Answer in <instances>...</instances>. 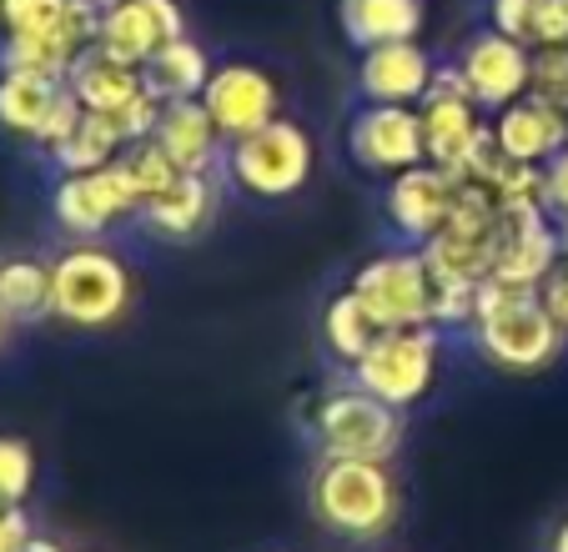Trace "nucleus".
Wrapping results in <instances>:
<instances>
[{"mask_svg":"<svg viewBox=\"0 0 568 552\" xmlns=\"http://www.w3.org/2000/svg\"><path fill=\"white\" fill-rule=\"evenodd\" d=\"M548 552H568V518L554 528V538H548Z\"/></svg>","mask_w":568,"mask_h":552,"instance_id":"36","label":"nucleus"},{"mask_svg":"<svg viewBox=\"0 0 568 552\" xmlns=\"http://www.w3.org/2000/svg\"><path fill=\"white\" fill-rule=\"evenodd\" d=\"M226 181L252 202H287L312 181L317 166V146H312L307 126L292 116H277L272 126L252 131L242 141H226Z\"/></svg>","mask_w":568,"mask_h":552,"instance_id":"7","label":"nucleus"},{"mask_svg":"<svg viewBox=\"0 0 568 552\" xmlns=\"http://www.w3.org/2000/svg\"><path fill=\"white\" fill-rule=\"evenodd\" d=\"M347 287L363 297V307L383 327H423L438 317V272L423 246H393V252L367 256Z\"/></svg>","mask_w":568,"mask_h":552,"instance_id":"8","label":"nucleus"},{"mask_svg":"<svg viewBox=\"0 0 568 552\" xmlns=\"http://www.w3.org/2000/svg\"><path fill=\"white\" fill-rule=\"evenodd\" d=\"M383 331L387 327L363 307V297H357L353 287H343L327 307H322V347L333 351L343 367H353V361L363 357L377 337H383Z\"/></svg>","mask_w":568,"mask_h":552,"instance_id":"28","label":"nucleus"},{"mask_svg":"<svg viewBox=\"0 0 568 552\" xmlns=\"http://www.w3.org/2000/svg\"><path fill=\"white\" fill-rule=\"evenodd\" d=\"M97 0H6L0 11V65L65 75L97 45Z\"/></svg>","mask_w":568,"mask_h":552,"instance_id":"4","label":"nucleus"},{"mask_svg":"<svg viewBox=\"0 0 568 552\" xmlns=\"http://www.w3.org/2000/svg\"><path fill=\"white\" fill-rule=\"evenodd\" d=\"M528 96L568 111V41L534 51V75H528Z\"/></svg>","mask_w":568,"mask_h":552,"instance_id":"31","label":"nucleus"},{"mask_svg":"<svg viewBox=\"0 0 568 552\" xmlns=\"http://www.w3.org/2000/svg\"><path fill=\"white\" fill-rule=\"evenodd\" d=\"M97 6H121V0H97Z\"/></svg>","mask_w":568,"mask_h":552,"instance_id":"39","label":"nucleus"},{"mask_svg":"<svg viewBox=\"0 0 568 552\" xmlns=\"http://www.w3.org/2000/svg\"><path fill=\"white\" fill-rule=\"evenodd\" d=\"M564 266V236H558L554 216H514L508 226V242L498 252L494 276L498 282H514V287H544L548 276Z\"/></svg>","mask_w":568,"mask_h":552,"instance_id":"21","label":"nucleus"},{"mask_svg":"<svg viewBox=\"0 0 568 552\" xmlns=\"http://www.w3.org/2000/svg\"><path fill=\"white\" fill-rule=\"evenodd\" d=\"M453 206H458V176L433 161L397 171L383 186V216L403 246H428L453 216Z\"/></svg>","mask_w":568,"mask_h":552,"instance_id":"13","label":"nucleus"},{"mask_svg":"<svg viewBox=\"0 0 568 552\" xmlns=\"http://www.w3.org/2000/svg\"><path fill=\"white\" fill-rule=\"evenodd\" d=\"M438 61L418 41H387L357 55V96L383 106H418L433 91Z\"/></svg>","mask_w":568,"mask_h":552,"instance_id":"17","label":"nucleus"},{"mask_svg":"<svg viewBox=\"0 0 568 552\" xmlns=\"http://www.w3.org/2000/svg\"><path fill=\"white\" fill-rule=\"evenodd\" d=\"M186 31L182 6L176 0H121V6H101V31L97 51L116 55L126 65H146L166 41Z\"/></svg>","mask_w":568,"mask_h":552,"instance_id":"16","label":"nucleus"},{"mask_svg":"<svg viewBox=\"0 0 568 552\" xmlns=\"http://www.w3.org/2000/svg\"><path fill=\"white\" fill-rule=\"evenodd\" d=\"M81 111L87 106L75 101L65 75L31 71V65H0V126L11 131V136L51 151L71 136Z\"/></svg>","mask_w":568,"mask_h":552,"instance_id":"11","label":"nucleus"},{"mask_svg":"<svg viewBox=\"0 0 568 552\" xmlns=\"http://www.w3.org/2000/svg\"><path fill=\"white\" fill-rule=\"evenodd\" d=\"M428 0H337V31L357 55L387 41H418Z\"/></svg>","mask_w":568,"mask_h":552,"instance_id":"22","label":"nucleus"},{"mask_svg":"<svg viewBox=\"0 0 568 552\" xmlns=\"http://www.w3.org/2000/svg\"><path fill=\"white\" fill-rule=\"evenodd\" d=\"M136 301V272L101 242H75L51 256V321L71 331H111Z\"/></svg>","mask_w":568,"mask_h":552,"instance_id":"3","label":"nucleus"},{"mask_svg":"<svg viewBox=\"0 0 568 552\" xmlns=\"http://www.w3.org/2000/svg\"><path fill=\"white\" fill-rule=\"evenodd\" d=\"M0 311L11 327L51 321V262L41 256H0Z\"/></svg>","mask_w":568,"mask_h":552,"instance_id":"25","label":"nucleus"},{"mask_svg":"<svg viewBox=\"0 0 568 552\" xmlns=\"http://www.w3.org/2000/svg\"><path fill=\"white\" fill-rule=\"evenodd\" d=\"M453 65H458L463 85H468V96L478 101L488 116H494V111H504L508 101L528 96L534 51H528V45H518L514 35L494 31V25H483V31H473L468 41H463V51L453 55Z\"/></svg>","mask_w":568,"mask_h":552,"instance_id":"15","label":"nucleus"},{"mask_svg":"<svg viewBox=\"0 0 568 552\" xmlns=\"http://www.w3.org/2000/svg\"><path fill=\"white\" fill-rule=\"evenodd\" d=\"M31 518H26V508H16V502H0V552H26V542H31Z\"/></svg>","mask_w":568,"mask_h":552,"instance_id":"33","label":"nucleus"},{"mask_svg":"<svg viewBox=\"0 0 568 552\" xmlns=\"http://www.w3.org/2000/svg\"><path fill=\"white\" fill-rule=\"evenodd\" d=\"M126 131H121L116 116H101V111H81V121L71 126V136L61 146H51L45 156L55 161V171H97L111 166V161L126 151Z\"/></svg>","mask_w":568,"mask_h":552,"instance_id":"27","label":"nucleus"},{"mask_svg":"<svg viewBox=\"0 0 568 552\" xmlns=\"http://www.w3.org/2000/svg\"><path fill=\"white\" fill-rule=\"evenodd\" d=\"M31 492H36V447L26 437L0 432V502L26 508Z\"/></svg>","mask_w":568,"mask_h":552,"instance_id":"29","label":"nucleus"},{"mask_svg":"<svg viewBox=\"0 0 568 552\" xmlns=\"http://www.w3.org/2000/svg\"><path fill=\"white\" fill-rule=\"evenodd\" d=\"M488 25L514 35L528 51L568 41V6L564 0H488Z\"/></svg>","mask_w":568,"mask_h":552,"instance_id":"26","label":"nucleus"},{"mask_svg":"<svg viewBox=\"0 0 568 552\" xmlns=\"http://www.w3.org/2000/svg\"><path fill=\"white\" fill-rule=\"evenodd\" d=\"M65 81H71L75 101H81L87 111H101V116H121L131 101H141L151 91L141 65L116 61V55L97 51V45H91V51L81 55L71 71H65Z\"/></svg>","mask_w":568,"mask_h":552,"instance_id":"23","label":"nucleus"},{"mask_svg":"<svg viewBox=\"0 0 568 552\" xmlns=\"http://www.w3.org/2000/svg\"><path fill=\"white\" fill-rule=\"evenodd\" d=\"M307 437L317 457H347V462H393L408 442V412L387 407L383 397L363 392L357 382H343L322 392L307 407Z\"/></svg>","mask_w":568,"mask_h":552,"instance_id":"5","label":"nucleus"},{"mask_svg":"<svg viewBox=\"0 0 568 552\" xmlns=\"http://www.w3.org/2000/svg\"><path fill=\"white\" fill-rule=\"evenodd\" d=\"M121 166H126V176L136 181V192H141V206L151 202V196L161 192V186H172L176 181V161L166 156V151L156 146V141H131L126 151H121Z\"/></svg>","mask_w":568,"mask_h":552,"instance_id":"30","label":"nucleus"},{"mask_svg":"<svg viewBox=\"0 0 568 552\" xmlns=\"http://www.w3.org/2000/svg\"><path fill=\"white\" fill-rule=\"evenodd\" d=\"M151 141L176 161V171H216L226 161V136L216 131V121H212V111L202 106V96L166 101Z\"/></svg>","mask_w":568,"mask_h":552,"instance_id":"20","label":"nucleus"},{"mask_svg":"<svg viewBox=\"0 0 568 552\" xmlns=\"http://www.w3.org/2000/svg\"><path fill=\"white\" fill-rule=\"evenodd\" d=\"M347 161L367 176H397L408 166L428 161V141H423V116L418 106H383V101H363L347 116L343 131Z\"/></svg>","mask_w":568,"mask_h":552,"instance_id":"12","label":"nucleus"},{"mask_svg":"<svg viewBox=\"0 0 568 552\" xmlns=\"http://www.w3.org/2000/svg\"><path fill=\"white\" fill-rule=\"evenodd\" d=\"M146 85L156 91L161 101H192L206 91V81H212V55H206V45H196L192 35H176V41H166L156 55H151L146 65Z\"/></svg>","mask_w":568,"mask_h":552,"instance_id":"24","label":"nucleus"},{"mask_svg":"<svg viewBox=\"0 0 568 552\" xmlns=\"http://www.w3.org/2000/svg\"><path fill=\"white\" fill-rule=\"evenodd\" d=\"M0 11H6V0H0Z\"/></svg>","mask_w":568,"mask_h":552,"instance_id":"40","label":"nucleus"},{"mask_svg":"<svg viewBox=\"0 0 568 552\" xmlns=\"http://www.w3.org/2000/svg\"><path fill=\"white\" fill-rule=\"evenodd\" d=\"M564 6H568V0H564Z\"/></svg>","mask_w":568,"mask_h":552,"instance_id":"41","label":"nucleus"},{"mask_svg":"<svg viewBox=\"0 0 568 552\" xmlns=\"http://www.w3.org/2000/svg\"><path fill=\"white\" fill-rule=\"evenodd\" d=\"M423 141H428V161L443 171H468L483 151L494 146V116L468 96L458 65H438L433 91L418 101Z\"/></svg>","mask_w":568,"mask_h":552,"instance_id":"10","label":"nucleus"},{"mask_svg":"<svg viewBox=\"0 0 568 552\" xmlns=\"http://www.w3.org/2000/svg\"><path fill=\"white\" fill-rule=\"evenodd\" d=\"M463 331H468L473 351L508 377H538L568 351L564 327L548 317L538 287H514L498 276H488L478 287L473 317Z\"/></svg>","mask_w":568,"mask_h":552,"instance_id":"1","label":"nucleus"},{"mask_svg":"<svg viewBox=\"0 0 568 552\" xmlns=\"http://www.w3.org/2000/svg\"><path fill=\"white\" fill-rule=\"evenodd\" d=\"M494 146L518 166H548L568 146V111L538 96H518L494 111Z\"/></svg>","mask_w":568,"mask_h":552,"instance_id":"18","label":"nucleus"},{"mask_svg":"<svg viewBox=\"0 0 568 552\" xmlns=\"http://www.w3.org/2000/svg\"><path fill=\"white\" fill-rule=\"evenodd\" d=\"M51 222L71 242H101L116 226L141 222V192L121 156L97 171H61L51 186Z\"/></svg>","mask_w":568,"mask_h":552,"instance_id":"9","label":"nucleus"},{"mask_svg":"<svg viewBox=\"0 0 568 552\" xmlns=\"http://www.w3.org/2000/svg\"><path fill=\"white\" fill-rule=\"evenodd\" d=\"M443 351H448V331L423 321V327H387L363 357L347 367V382L363 392L383 397L387 407H418L423 397L438 387Z\"/></svg>","mask_w":568,"mask_h":552,"instance_id":"6","label":"nucleus"},{"mask_svg":"<svg viewBox=\"0 0 568 552\" xmlns=\"http://www.w3.org/2000/svg\"><path fill=\"white\" fill-rule=\"evenodd\" d=\"M202 106L212 111L216 131L226 141H242L282 116V85L257 61H222L202 91Z\"/></svg>","mask_w":568,"mask_h":552,"instance_id":"14","label":"nucleus"},{"mask_svg":"<svg viewBox=\"0 0 568 552\" xmlns=\"http://www.w3.org/2000/svg\"><path fill=\"white\" fill-rule=\"evenodd\" d=\"M544 206H548L554 222H564L568 216V146L544 166Z\"/></svg>","mask_w":568,"mask_h":552,"instance_id":"32","label":"nucleus"},{"mask_svg":"<svg viewBox=\"0 0 568 552\" xmlns=\"http://www.w3.org/2000/svg\"><path fill=\"white\" fill-rule=\"evenodd\" d=\"M307 508L333 538L373 548L403 522V488L393 478V462L317 457L307 478Z\"/></svg>","mask_w":568,"mask_h":552,"instance_id":"2","label":"nucleus"},{"mask_svg":"<svg viewBox=\"0 0 568 552\" xmlns=\"http://www.w3.org/2000/svg\"><path fill=\"white\" fill-rule=\"evenodd\" d=\"M558 236H564V262H568V216L558 222Z\"/></svg>","mask_w":568,"mask_h":552,"instance_id":"37","label":"nucleus"},{"mask_svg":"<svg viewBox=\"0 0 568 552\" xmlns=\"http://www.w3.org/2000/svg\"><path fill=\"white\" fill-rule=\"evenodd\" d=\"M538 297H544V307H548V317L564 327V337H568V262L558 266L554 276H548L544 287H538Z\"/></svg>","mask_w":568,"mask_h":552,"instance_id":"34","label":"nucleus"},{"mask_svg":"<svg viewBox=\"0 0 568 552\" xmlns=\"http://www.w3.org/2000/svg\"><path fill=\"white\" fill-rule=\"evenodd\" d=\"M216 202H222V192H216L212 171H176L172 186H161L141 206V226L151 236H161V242H192V236H202L212 226Z\"/></svg>","mask_w":568,"mask_h":552,"instance_id":"19","label":"nucleus"},{"mask_svg":"<svg viewBox=\"0 0 568 552\" xmlns=\"http://www.w3.org/2000/svg\"><path fill=\"white\" fill-rule=\"evenodd\" d=\"M6 331H11V321H6V311H0V347H6Z\"/></svg>","mask_w":568,"mask_h":552,"instance_id":"38","label":"nucleus"},{"mask_svg":"<svg viewBox=\"0 0 568 552\" xmlns=\"http://www.w3.org/2000/svg\"><path fill=\"white\" fill-rule=\"evenodd\" d=\"M26 552H71V548H61V542L51 538V532H31V542H26Z\"/></svg>","mask_w":568,"mask_h":552,"instance_id":"35","label":"nucleus"}]
</instances>
